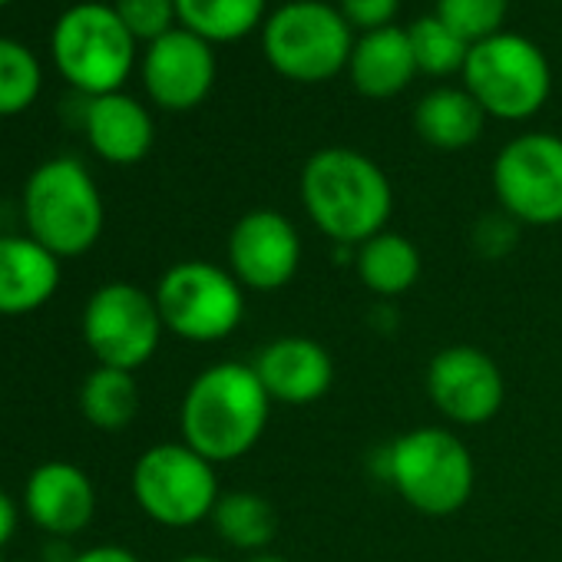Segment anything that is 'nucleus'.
<instances>
[{"label": "nucleus", "mask_w": 562, "mask_h": 562, "mask_svg": "<svg viewBox=\"0 0 562 562\" xmlns=\"http://www.w3.org/2000/svg\"><path fill=\"white\" fill-rule=\"evenodd\" d=\"M271 417V397L251 364H209L186 387L179 407L182 443L209 463H232L255 450Z\"/></svg>", "instance_id": "obj_1"}, {"label": "nucleus", "mask_w": 562, "mask_h": 562, "mask_svg": "<svg viewBox=\"0 0 562 562\" xmlns=\"http://www.w3.org/2000/svg\"><path fill=\"white\" fill-rule=\"evenodd\" d=\"M407 37H411V50L417 60V74H427V77L463 74L467 57H470V44L457 31H450L437 14L414 21L407 27Z\"/></svg>", "instance_id": "obj_26"}, {"label": "nucleus", "mask_w": 562, "mask_h": 562, "mask_svg": "<svg viewBox=\"0 0 562 562\" xmlns=\"http://www.w3.org/2000/svg\"><path fill=\"white\" fill-rule=\"evenodd\" d=\"M153 295L166 331L182 341H225L245 318V289L228 268L215 261H176L162 271Z\"/></svg>", "instance_id": "obj_8"}, {"label": "nucleus", "mask_w": 562, "mask_h": 562, "mask_svg": "<svg viewBox=\"0 0 562 562\" xmlns=\"http://www.w3.org/2000/svg\"><path fill=\"white\" fill-rule=\"evenodd\" d=\"M355 34L338 8L322 0H289L261 24L268 67L292 83H328L351 64Z\"/></svg>", "instance_id": "obj_6"}, {"label": "nucleus", "mask_w": 562, "mask_h": 562, "mask_svg": "<svg viewBox=\"0 0 562 562\" xmlns=\"http://www.w3.org/2000/svg\"><path fill=\"white\" fill-rule=\"evenodd\" d=\"M245 562H289L285 555H278V552H268V549H261V552H251Z\"/></svg>", "instance_id": "obj_33"}, {"label": "nucleus", "mask_w": 562, "mask_h": 562, "mask_svg": "<svg viewBox=\"0 0 562 562\" xmlns=\"http://www.w3.org/2000/svg\"><path fill=\"white\" fill-rule=\"evenodd\" d=\"M113 11L136 37V44L143 41L146 47L179 27L176 0H113Z\"/></svg>", "instance_id": "obj_28"}, {"label": "nucleus", "mask_w": 562, "mask_h": 562, "mask_svg": "<svg viewBox=\"0 0 562 562\" xmlns=\"http://www.w3.org/2000/svg\"><path fill=\"white\" fill-rule=\"evenodd\" d=\"M133 496L153 522L186 529L209 519L222 493L215 463H209L189 443L172 440L143 450L133 467Z\"/></svg>", "instance_id": "obj_9"}, {"label": "nucleus", "mask_w": 562, "mask_h": 562, "mask_svg": "<svg viewBox=\"0 0 562 562\" xmlns=\"http://www.w3.org/2000/svg\"><path fill=\"white\" fill-rule=\"evenodd\" d=\"M268 0H176L179 27L209 44H232L261 27Z\"/></svg>", "instance_id": "obj_24"}, {"label": "nucleus", "mask_w": 562, "mask_h": 562, "mask_svg": "<svg viewBox=\"0 0 562 562\" xmlns=\"http://www.w3.org/2000/svg\"><path fill=\"white\" fill-rule=\"evenodd\" d=\"M83 341L100 368L139 371L162 341V315L156 295L133 281H106L83 308Z\"/></svg>", "instance_id": "obj_10"}, {"label": "nucleus", "mask_w": 562, "mask_h": 562, "mask_svg": "<svg viewBox=\"0 0 562 562\" xmlns=\"http://www.w3.org/2000/svg\"><path fill=\"white\" fill-rule=\"evenodd\" d=\"M83 133L90 149L110 166H136L149 156L156 126L149 110L130 93L93 97L83 106Z\"/></svg>", "instance_id": "obj_17"}, {"label": "nucleus", "mask_w": 562, "mask_h": 562, "mask_svg": "<svg viewBox=\"0 0 562 562\" xmlns=\"http://www.w3.org/2000/svg\"><path fill=\"white\" fill-rule=\"evenodd\" d=\"M302 268V235L289 215L274 209L245 212L228 235V271L241 289L278 292Z\"/></svg>", "instance_id": "obj_12"}, {"label": "nucleus", "mask_w": 562, "mask_h": 562, "mask_svg": "<svg viewBox=\"0 0 562 562\" xmlns=\"http://www.w3.org/2000/svg\"><path fill=\"white\" fill-rule=\"evenodd\" d=\"M80 414L90 427L103 434L126 430L139 414V384L130 371L93 368L80 384Z\"/></svg>", "instance_id": "obj_22"}, {"label": "nucleus", "mask_w": 562, "mask_h": 562, "mask_svg": "<svg viewBox=\"0 0 562 562\" xmlns=\"http://www.w3.org/2000/svg\"><path fill=\"white\" fill-rule=\"evenodd\" d=\"M493 192L499 212L516 225L562 222V136L522 133L509 139L493 159Z\"/></svg>", "instance_id": "obj_11"}, {"label": "nucleus", "mask_w": 562, "mask_h": 562, "mask_svg": "<svg viewBox=\"0 0 562 562\" xmlns=\"http://www.w3.org/2000/svg\"><path fill=\"white\" fill-rule=\"evenodd\" d=\"M24 509L47 536L74 539L97 516V486L83 467L70 460H47L34 467L24 483Z\"/></svg>", "instance_id": "obj_16"}, {"label": "nucleus", "mask_w": 562, "mask_h": 562, "mask_svg": "<svg viewBox=\"0 0 562 562\" xmlns=\"http://www.w3.org/2000/svg\"><path fill=\"white\" fill-rule=\"evenodd\" d=\"M381 453L384 476L420 516H453L470 503L476 486V463L453 430L417 427L401 434Z\"/></svg>", "instance_id": "obj_4"}, {"label": "nucleus", "mask_w": 562, "mask_h": 562, "mask_svg": "<svg viewBox=\"0 0 562 562\" xmlns=\"http://www.w3.org/2000/svg\"><path fill=\"white\" fill-rule=\"evenodd\" d=\"M516 241V222L506 212H496L476 225V248L486 255H503Z\"/></svg>", "instance_id": "obj_30"}, {"label": "nucleus", "mask_w": 562, "mask_h": 562, "mask_svg": "<svg viewBox=\"0 0 562 562\" xmlns=\"http://www.w3.org/2000/svg\"><path fill=\"white\" fill-rule=\"evenodd\" d=\"M483 126L486 113L467 93V87H437L414 106L417 136L440 153L470 149L483 136Z\"/></svg>", "instance_id": "obj_20"}, {"label": "nucleus", "mask_w": 562, "mask_h": 562, "mask_svg": "<svg viewBox=\"0 0 562 562\" xmlns=\"http://www.w3.org/2000/svg\"><path fill=\"white\" fill-rule=\"evenodd\" d=\"M427 397L434 407L460 427H480L493 420L506 401V381L496 361L470 345H453L434 355L427 364Z\"/></svg>", "instance_id": "obj_13"}, {"label": "nucleus", "mask_w": 562, "mask_h": 562, "mask_svg": "<svg viewBox=\"0 0 562 562\" xmlns=\"http://www.w3.org/2000/svg\"><path fill=\"white\" fill-rule=\"evenodd\" d=\"M14 532H18V503L0 490V552L14 539Z\"/></svg>", "instance_id": "obj_32"}, {"label": "nucleus", "mask_w": 562, "mask_h": 562, "mask_svg": "<svg viewBox=\"0 0 562 562\" xmlns=\"http://www.w3.org/2000/svg\"><path fill=\"white\" fill-rule=\"evenodd\" d=\"M509 11V0H437V18L457 31L470 47L503 34V21Z\"/></svg>", "instance_id": "obj_27"}, {"label": "nucleus", "mask_w": 562, "mask_h": 562, "mask_svg": "<svg viewBox=\"0 0 562 562\" xmlns=\"http://www.w3.org/2000/svg\"><path fill=\"white\" fill-rule=\"evenodd\" d=\"M358 278L361 285L378 295V299H401L407 295L417 278H420V251L417 245L401 235V232H381L374 238H368L364 245H358Z\"/></svg>", "instance_id": "obj_21"}, {"label": "nucleus", "mask_w": 562, "mask_h": 562, "mask_svg": "<svg viewBox=\"0 0 562 562\" xmlns=\"http://www.w3.org/2000/svg\"><path fill=\"white\" fill-rule=\"evenodd\" d=\"M74 562H143L133 549L126 546H113V542H103V546H90V549H80L74 555Z\"/></svg>", "instance_id": "obj_31"}, {"label": "nucleus", "mask_w": 562, "mask_h": 562, "mask_svg": "<svg viewBox=\"0 0 562 562\" xmlns=\"http://www.w3.org/2000/svg\"><path fill=\"white\" fill-rule=\"evenodd\" d=\"M27 235L57 258L87 255L106 225L103 195L90 169L74 156L41 162L24 186Z\"/></svg>", "instance_id": "obj_3"}, {"label": "nucleus", "mask_w": 562, "mask_h": 562, "mask_svg": "<svg viewBox=\"0 0 562 562\" xmlns=\"http://www.w3.org/2000/svg\"><path fill=\"white\" fill-rule=\"evenodd\" d=\"M0 562H8V559H4V552H0Z\"/></svg>", "instance_id": "obj_36"}, {"label": "nucleus", "mask_w": 562, "mask_h": 562, "mask_svg": "<svg viewBox=\"0 0 562 562\" xmlns=\"http://www.w3.org/2000/svg\"><path fill=\"white\" fill-rule=\"evenodd\" d=\"M348 77L355 90L368 100L401 97L417 77V60H414L407 31L394 24L384 31L361 34L351 50Z\"/></svg>", "instance_id": "obj_19"}, {"label": "nucleus", "mask_w": 562, "mask_h": 562, "mask_svg": "<svg viewBox=\"0 0 562 562\" xmlns=\"http://www.w3.org/2000/svg\"><path fill=\"white\" fill-rule=\"evenodd\" d=\"M338 11L351 24V31L358 27L361 34H371V31L394 27L401 0H338Z\"/></svg>", "instance_id": "obj_29"}, {"label": "nucleus", "mask_w": 562, "mask_h": 562, "mask_svg": "<svg viewBox=\"0 0 562 562\" xmlns=\"http://www.w3.org/2000/svg\"><path fill=\"white\" fill-rule=\"evenodd\" d=\"M60 289V258L31 235H0V315L44 308Z\"/></svg>", "instance_id": "obj_18"}, {"label": "nucleus", "mask_w": 562, "mask_h": 562, "mask_svg": "<svg viewBox=\"0 0 562 562\" xmlns=\"http://www.w3.org/2000/svg\"><path fill=\"white\" fill-rule=\"evenodd\" d=\"M255 374L268 391L271 404L308 407L322 401L335 384V361L315 338L285 335L268 341L255 358Z\"/></svg>", "instance_id": "obj_15"}, {"label": "nucleus", "mask_w": 562, "mask_h": 562, "mask_svg": "<svg viewBox=\"0 0 562 562\" xmlns=\"http://www.w3.org/2000/svg\"><path fill=\"white\" fill-rule=\"evenodd\" d=\"M209 519L222 542H228L232 549L248 552V555L268 549V542L274 539V529H278L274 506L261 493H251V490L222 493Z\"/></svg>", "instance_id": "obj_23"}, {"label": "nucleus", "mask_w": 562, "mask_h": 562, "mask_svg": "<svg viewBox=\"0 0 562 562\" xmlns=\"http://www.w3.org/2000/svg\"><path fill=\"white\" fill-rule=\"evenodd\" d=\"M11 4V0H0V8H8Z\"/></svg>", "instance_id": "obj_35"}, {"label": "nucleus", "mask_w": 562, "mask_h": 562, "mask_svg": "<svg viewBox=\"0 0 562 562\" xmlns=\"http://www.w3.org/2000/svg\"><path fill=\"white\" fill-rule=\"evenodd\" d=\"M139 70L156 106L169 113H189L202 106L215 87V50L192 31L176 27L146 47Z\"/></svg>", "instance_id": "obj_14"}, {"label": "nucleus", "mask_w": 562, "mask_h": 562, "mask_svg": "<svg viewBox=\"0 0 562 562\" xmlns=\"http://www.w3.org/2000/svg\"><path fill=\"white\" fill-rule=\"evenodd\" d=\"M14 562H27V559H14Z\"/></svg>", "instance_id": "obj_37"}, {"label": "nucleus", "mask_w": 562, "mask_h": 562, "mask_svg": "<svg viewBox=\"0 0 562 562\" xmlns=\"http://www.w3.org/2000/svg\"><path fill=\"white\" fill-rule=\"evenodd\" d=\"M50 57L57 74L87 100L120 93L136 67V37L126 31L113 4L67 8L50 34Z\"/></svg>", "instance_id": "obj_5"}, {"label": "nucleus", "mask_w": 562, "mask_h": 562, "mask_svg": "<svg viewBox=\"0 0 562 562\" xmlns=\"http://www.w3.org/2000/svg\"><path fill=\"white\" fill-rule=\"evenodd\" d=\"M302 205L315 228L331 241L364 245L387 228L394 189L371 156L348 146H328L302 169Z\"/></svg>", "instance_id": "obj_2"}, {"label": "nucleus", "mask_w": 562, "mask_h": 562, "mask_svg": "<svg viewBox=\"0 0 562 562\" xmlns=\"http://www.w3.org/2000/svg\"><path fill=\"white\" fill-rule=\"evenodd\" d=\"M460 77L480 110L506 123L532 120L552 90L546 54L529 37L509 31L473 44Z\"/></svg>", "instance_id": "obj_7"}, {"label": "nucleus", "mask_w": 562, "mask_h": 562, "mask_svg": "<svg viewBox=\"0 0 562 562\" xmlns=\"http://www.w3.org/2000/svg\"><path fill=\"white\" fill-rule=\"evenodd\" d=\"M44 87V70L37 54L14 41L0 37V116H21L27 113Z\"/></svg>", "instance_id": "obj_25"}, {"label": "nucleus", "mask_w": 562, "mask_h": 562, "mask_svg": "<svg viewBox=\"0 0 562 562\" xmlns=\"http://www.w3.org/2000/svg\"><path fill=\"white\" fill-rule=\"evenodd\" d=\"M176 562H218L215 555H205V552H189V555H179Z\"/></svg>", "instance_id": "obj_34"}]
</instances>
